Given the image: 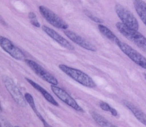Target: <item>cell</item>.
<instances>
[{
	"label": "cell",
	"mask_w": 146,
	"mask_h": 127,
	"mask_svg": "<svg viewBox=\"0 0 146 127\" xmlns=\"http://www.w3.org/2000/svg\"><path fill=\"white\" fill-rule=\"evenodd\" d=\"M115 10L123 24L130 29L138 31L139 23L131 12L120 4H117L115 7Z\"/></svg>",
	"instance_id": "3"
},
{
	"label": "cell",
	"mask_w": 146,
	"mask_h": 127,
	"mask_svg": "<svg viewBox=\"0 0 146 127\" xmlns=\"http://www.w3.org/2000/svg\"><path fill=\"white\" fill-rule=\"evenodd\" d=\"M26 81L29 83L35 90H37L38 92L42 94V95L44 97L47 101L49 102L51 104H53L54 105L58 107L59 104L58 102L56 101L54 98L52 97V96L50 94L49 92H47L46 90L43 88L40 85L35 83V82L32 81V80L30 79L29 78H26Z\"/></svg>",
	"instance_id": "12"
},
{
	"label": "cell",
	"mask_w": 146,
	"mask_h": 127,
	"mask_svg": "<svg viewBox=\"0 0 146 127\" xmlns=\"http://www.w3.org/2000/svg\"><path fill=\"white\" fill-rule=\"evenodd\" d=\"M64 33L70 40H71L83 48L85 49L91 51H96L97 48L96 46H94L93 44L86 40L84 38L76 34V33L70 31H64Z\"/></svg>",
	"instance_id": "10"
},
{
	"label": "cell",
	"mask_w": 146,
	"mask_h": 127,
	"mask_svg": "<svg viewBox=\"0 0 146 127\" xmlns=\"http://www.w3.org/2000/svg\"><path fill=\"white\" fill-rule=\"evenodd\" d=\"M86 14L88 16V17L91 19L93 21L96 23H101L103 22V21H102V19H100L97 17L94 16L93 14H92L91 12H86Z\"/></svg>",
	"instance_id": "18"
},
{
	"label": "cell",
	"mask_w": 146,
	"mask_h": 127,
	"mask_svg": "<svg viewBox=\"0 0 146 127\" xmlns=\"http://www.w3.org/2000/svg\"><path fill=\"white\" fill-rule=\"evenodd\" d=\"M39 11L46 20L56 28L66 29L69 27L67 23L54 12L44 6H39Z\"/></svg>",
	"instance_id": "5"
},
{
	"label": "cell",
	"mask_w": 146,
	"mask_h": 127,
	"mask_svg": "<svg viewBox=\"0 0 146 127\" xmlns=\"http://www.w3.org/2000/svg\"><path fill=\"white\" fill-rule=\"evenodd\" d=\"M50 88L53 92L54 93V94L61 100L64 102L65 103H66L69 106L72 107L74 110L78 112H84V111L82 107L77 103L76 101L71 96L69 95L68 94V92H66L64 90L59 87L56 86L54 85H51Z\"/></svg>",
	"instance_id": "8"
},
{
	"label": "cell",
	"mask_w": 146,
	"mask_h": 127,
	"mask_svg": "<svg viewBox=\"0 0 146 127\" xmlns=\"http://www.w3.org/2000/svg\"><path fill=\"white\" fill-rule=\"evenodd\" d=\"M59 68L66 75L82 85L88 88H94L96 86V84L93 79L81 70L76 69L64 64L59 65Z\"/></svg>",
	"instance_id": "2"
},
{
	"label": "cell",
	"mask_w": 146,
	"mask_h": 127,
	"mask_svg": "<svg viewBox=\"0 0 146 127\" xmlns=\"http://www.w3.org/2000/svg\"><path fill=\"white\" fill-rule=\"evenodd\" d=\"M110 112L113 116H117V110L114 109V108H113V107L111 108V110Z\"/></svg>",
	"instance_id": "22"
},
{
	"label": "cell",
	"mask_w": 146,
	"mask_h": 127,
	"mask_svg": "<svg viewBox=\"0 0 146 127\" xmlns=\"http://www.w3.org/2000/svg\"><path fill=\"white\" fill-rule=\"evenodd\" d=\"M30 22L32 24L33 26L37 27H40V24L38 22V21L37 20V19H34V20H31Z\"/></svg>",
	"instance_id": "20"
},
{
	"label": "cell",
	"mask_w": 146,
	"mask_h": 127,
	"mask_svg": "<svg viewBox=\"0 0 146 127\" xmlns=\"http://www.w3.org/2000/svg\"><path fill=\"white\" fill-rule=\"evenodd\" d=\"M42 29L46 34L48 35L54 40H55L60 46H63L64 48L69 50H74V47L73 46V45L71 44L67 39L62 37L61 35H59L55 30L50 29L45 26H42Z\"/></svg>",
	"instance_id": "11"
},
{
	"label": "cell",
	"mask_w": 146,
	"mask_h": 127,
	"mask_svg": "<svg viewBox=\"0 0 146 127\" xmlns=\"http://www.w3.org/2000/svg\"><path fill=\"white\" fill-rule=\"evenodd\" d=\"M117 45L121 51L134 63L146 69V58L127 44L120 41Z\"/></svg>",
	"instance_id": "6"
},
{
	"label": "cell",
	"mask_w": 146,
	"mask_h": 127,
	"mask_svg": "<svg viewBox=\"0 0 146 127\" xmlns=\"http://www.w3.org/2000/svg\"><path fill=\"white\" fill-rule=\"evenodd\" d=\"M91 115L97 124L102 127H115L116 126L112 124L107 119L95 112H92Z\"/></svg>",
	"instance_id": "16"
},
{
	"label": "cell",
	"mask_w": 146,
	"mask_h": 127,
	"mask_svg": "<svg viewBox=\"0 0 146 127\" xmlns=\"http://www.w3.org/2000/svg\"><path fill=\"white\" fill-rule=\"evenodd\" d=\"M100 107H101V109L104 111H108V112H110L111 110V107L108 103H106V102H102L100 104Z\"/></svg>",
	"instance_id": "19"
},
{
	"label": "cell",
	"mask_w": 146,
	"mask_h": 127,
	"mask_svg": "<svg viewBox=\"0 0 146 127\" xmlns=\"http://www.w3.org/2000/svg\"><path fill=\"white\" fill-rule=\"evenodd\" d=\"M25 61L27 65L33 71V72L42 79L46 81L47 82L52 85H56L58 84V82L56 78L48 71H47L46 70L40 65H38V64L36 63L35 61L28 59H26Z\"/></svg>",
	"instance_id": "7"
},
{
	"label": "cell",
	"mask_w": 146,
	"mask_h": 127,
	"mask_svg": "<svg viewBox=\"0 0 146 127\" xmlns=\"http://www.w3.org/2000/svg\"><path fill=\"white\" fill-rule=\"evenodd\" d=\"M28 16H29L30 20L36 19V16L35 14V13L33 12H30L28 14Z\"/></svg>",
	"instance_id": "21"
},
{
	"label": "cell",
	"mask_w": 146,
	"mask_h": 127,
	"mask_svg": "<svg viewBox=\"0 0 146 127\" xmlns=\"http://www.w3.org/2000/svg\"><path fill=\"white\" fill-rule=\"evenodd\" d=\"M124 104L133 113V114L139 121L146 126V115L145 113L139 110L137 107H135L131 102L127 100L124 101Z\"/></svg>",
	"instance_id": "13"
},
{
	"label": "cell",
	"mask_w": 146,
	"mask_h": 127,
	"mask_svg": "<svg viewBox=\"0 0 146 127\" xmlns=\"http://www.w3.org/2000/svg\"><path fill=\"white\" fill-rule=\"evenodd\" d=\"M135 9L141 20L146 26V3L143 0H133Z\"/></svg>",
	"instance_id": "14"
},
{
	"label": "cell",
	"mask_w": 146,
	"mask_h": 127,
	"mask_svg": "<svg viewBox=\"0 0 146 127\" xmlns=\"http://www.w3.org/2000/svg\"><path fill=\"white\" fill-rule=\"evenodd\" d=\"M0 45L1 48L14 58L18 61H23L25 59L23 52L7 38L1 36Z\"/></svg>",
	"instance_id": "9"
},
{
	"label": "cell",
	"mask_w": 146,
	"mask_h": 127,
	"mask_svg": "<svg viewBox=\"0 0 146 127\" xmlns=\"http://www.w3.org/2000/svg\"><path fill=\"white\" fill-rule=\"evenodd\" d=\"M145 79H146V75H145Z\"/></svg>",
	"instance_id": "23"
},
{
	"label": "cell",
	"mask_w": 146,
	"mask_h": 127,
	"mask_svg": "<svg viewBox=\"0 0 146 127\" xmlns=\"http://www.w3.org/2000/svg\"><path fill=\"white\" fill-rule=\"evenodd\" d=\"M98 27L100 32H101L103 35L109 39L110 41H111L114 43H116L117 45V43L120 41L119 39V38L117 37L114 33L106 26H104L102 24H99Z\"/></svg>",
	"instance_id": "15"
},
{
	"label": "cell",
	"mask_w": 146,
	"mask_h": 127,
	"mask_svg": "<svg viewBox=\"0 0 146 127\" xmlns=\"http://www.w3.org/2000/svg\"><path fill=\"white\" fill-rule=\"evenodd\" d=\"M24 96L25 97L27 102H28V104H29L30 106L32 108V110L34 111L35 113V114L36 115V116L38 117V118L40 119V120H42V119L43 118V117L42 116V115L39 113V112L38 111V110L36 109V106H35V100L33 99L32 96L29 93L26 92Z\"/></svg>",
	"instance_id": "17"
},
{
	"label": "cell",
	"mask_w": 146,
	"mask_h": 127,
	"mask_svg": "<svg viewBox=\"0 0 146 127\" xmlns=\"http://www.w3.org/2000/svg\"><path fill=\"white\" fill-rule=\"evenodd\" d=\"M2 79L6 89L15 102L21 107H26L27 101L25 96L12 79L5 75L2 77Z\"/></svg>",
	"instance_id": "4"
},
{
	"label": "cell",
	"mask_w": 146,
	"mask_h": 127,
	"mask_svg": "<svg viewBox=\"0 0 146 127\" xmlns=\"http://www.w3.org/2000/svg\"><path fill=\"white\" fill-rule=\"evenodd\" d=\"M117 30L127 38L134 43L140 49L146 52V38L137 30L130 29L122 22H117L115 24Z\"/></svg>",
	"instance_id": "1"
}]
</instances>
